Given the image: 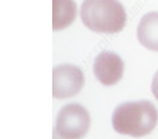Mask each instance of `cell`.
Wrapping results in <instances>:
<instances>
[{
    "mask_svg": "<svg viewBox=\"0 0 158 139\" xmlns=\"http://www.w3.org/2000/svg\"><path fill=\"white\" fill-rule=\"evenodd\" d=\"M158 123L157 107L148 100L126 101L115 109L112 116L113 129L120 135L142 138L155 129Z\"/></svg>",
    "mask_w": 158,
    "mask_h": 139,
    "instance_id": "6da1fadb",
    "label": "cell"
},
{
    "mask_svg": "<svg viewBox=\"0 0 158 139\" xmlns=\"http://www.w3.org/2000/svg\"><path fill=\"white\" fill-rule=\"evenodd\" d=\"M80 18L87 29L97 34H118L126 25V12L119 0H84Z\"/></svg>",
    "mask_w": 158,
    "mask_h": 139,
    "instance_id": "7a4b0ae2",
    "label": "cell"
},
{
    "mask_svg": "<svg viewBox=\"0 0 158 139\" xmlns=\"http://www.w3.org/2000/svg\"><path fill=\"white\" fill-rule=\"evenodd\" d=\"M90 113L78 103L64 106L58 112L55 132L61 139H81L90 129Z\"/></svg>",
    "mask_w": 158,
    "mask_h": 139,
    "instance_id": "3957f363",
    "label": "cell"
},
{
    "mask_svg": "<svg viewBox=\"0 0 158 139\" xmlns=\"http://www.w3.org/2000/svg\"><path fill=\"white\" fill-rule=\"evenodd\" d=\"M84 86V74L81 68L73 64H61L52 70V96L62 100L78 94Z\"/></svg>",
    "mask_w": 158,
    "mask_h": 139,
    "instance_id": "277c9868",
    "label": "cell"
},
{
    "mask_svg": "<svg viewBox=\"0 0 158 139\" xmlns=\"http://www.w3.org/2000/svg\"><path fill=\"white\" fill-rule=\"evenodd\" d=\"M94 76L103 86H115L122 80L125 71L123 59L115 52H100L93 64Z\"/></svg>",
    "mask_w": 158,
    "mask_h": 139,
    "instance_id": "5b68a950",
    "label": "cell"
},
{
    "mask_svg": "<svg viewBox=\"0 0 158 139\" xmlns=\"http://www.w3.org/2000/svg\"><path fill=\"white\" fill-rule=\"evenodd\" d=\"M136 36L144 48L158 52V12H149L139 20Z\"/></svg>",
    "mask_w": 158,
    "mask_h": 139,
    "instance_id": "8992f818",
    "label": "cell"
},
{
    "mask_svg": "<svg viewBox=\"0 0 158 139\" xmlns=\"http://www.w3.org/2000/svg\"><path fill=\"white\" fill-rule=\"evenodd\" d=\"M77 18V5L74 0H52V29L62 31Z\"/></svg>",
    "mask_w": 158,
    "mask_h": 139,
    "instance_id": "52a82bcc",
    "label": "cell"
},
{
    "mask_svg": "<svg viewBox=\"0 0 158 139\" xmlns=\"http://www.w3.org/2000/svg\"><path fill=\"white\" fill-rule=\"evenodd\" d=\"M151 91H152L154 97L158 100V71L154 74V78H152V84H151Z\"/></svg>",
    "mask_w": 158,
    "mask_h": 139,
    "instance_id": "ba28073f",
    "label": "cell"
}]
</instances>
